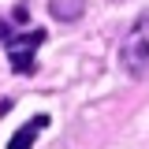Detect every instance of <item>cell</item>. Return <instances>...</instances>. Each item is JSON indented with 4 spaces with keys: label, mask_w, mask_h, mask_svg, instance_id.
<instances>
[{
    "label": "cell",
    "mask_w": 149,
    "mask_h": 149,
    "mask_svg": "<svg viewBox=\"0 0 149 149\" xmlns=\"http://www.w3.org/2000/svg\"><path fill=\"white\" fill-rule=\"evenodd\" d=\"M49 123H52V116H49V112H34L22 127H15V134L8 138V146H4V149H34L37 134H41V130H49Z\"/></svg>",
    "instance_id": "cell-3"
},
{
    "label": "cell",
    "mask_w": 149,
    "mask_h": 149,
    "mask_svg": "<svg viewBox=\"0 0 149 149\" xmlns=\"http://www.w3.org/2000/svg\"><path fill=\"white\" fill-rule=\"evenodd\" d=\"M49 41V30L45 26H30V15H26V4L11 8V15L0 19V49L8 56V67L22 78L37 74V52L41 45Z\"/></svg>",
    "instance_id": "cell-1"
},
{
    "label": "cell",
    "mask_w": 149,
    "mask_h": 149,
    "mask_svg": "<svg viewBox=\"0 0 149 149\" xmlns=\"http://www.w3.org/2000/svg\"><path fill=\"white\" fill-rule=\"evenodd\" d=\"M49 15L56 22H78L86 15V0H49Z\"/></svg>",
    "instance_id": "cell-4"
},
{
    "label": "cell",
    "mask_w": 149,
    "mask_h": 149,
    "mask_svg": "<svg viewBox=\"0 0 149 149\" xmlns=\"http://www.w3.org/2000/svg\"><path fill=\"white\" fill-rule=\"evenodd\" d=\"M116 60H119V67H123L127 78H134V82H146L149 78V8L138 11L134 22L127 26V34L119 37Z\"/></svg>",
    "instance_id": "cell-2"
}]
</instances>
